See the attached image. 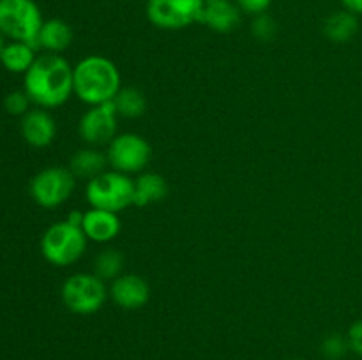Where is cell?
<instances>
[{"instance_id": "cell-1", "label": "cell", "mask_w": 362, "mask_h": 360, "mask_svg": "<svg viewBox=\"0 0 362 360\" xmlns=\"http://www.w3.org/2000/svg\"><path fill=\"white\" fill-rule=\"evenodd\" d=\"M23 90L37 108H59L74 94L73 66L57 53L39 55L23 74Z\"/></svg>"}, {"instance_id": "cell-2", "label": "cell", "mask_w": 362, "mask_h": 360, "mask_svg": "<svg viewBox=\"0 0 362 360\" xmlns=\"http://www.w3.org/2000/svg\"><path fill=\"white\" fill-rule=\"evenodd\" d=\"M120 88L119 67L106 56L88 55L73 67V92L85 104L112 102Z\"/></svg>"}, {"instance_id": "cell-3", "label": "cell", "mask_w": 362, "mask_h": 360, "mask_svg": "<svg viewBox=\"0 0 362 360\" xmlns=\"http://www.w3.org/2000/svg\"><path fill=\"white\" fill-rule=\"evenodd\" d=\"M87 236L81 226L67 219L49 226L41 236V254L55 267H69L83 256L87 249Z\"/></svg>"}, {"instance_id": "cell-4", "label": "cell", "mask_w": 362, "mask_h": 360, "mask_svg": "<svg viewBox=\"0 0 362 360\" xmlns=\"http://www.w3.org/2000/svg\"><path fill=\"white\" fill-rule=\"evenodd\" d=\"M85 194L90 208H101L119 214L120 210L133 205L134 180L129 179L126 173L106 169L101 175L88 180Z\"/></svg>"}, {"instance_id": "cell-5", "label": "cell", "mask_w": 362, "mask_h": 360, "mask_svg": "<svg viewBox=\"0 0 362 360\" xmlns=\"http://www.w3.org/2000/svg\"><path fill=\"white\" fill-rule=\"evenodd\" d=\"M42 23V13L35 0H0V32L9 41L35 46Z\"/></svg>"}, {"instance_id": "cell-6", "label": "cell", "mask_w": 362, "mask_h": 360, "mask_svg": "<svg viewBox=\"0 0 362 360\" xmlns=\"http://www.w3.org/2000/svg\"><path fill=\"white\" fill-rule=\"evenodd\" d=\"M108 288L105 281L94 272H76L64 281L60 296L71 313L74 314H94L105 306L108 299Z\"/></svg>"}, {"instance_id": "cell-7", "label": "cell", "mask_w": 362, "mask_h": 360, "mask_svg": "<svg viewBox=\"0 0 362 360\" xmlns=\"http://www.w3.org/2000/svg\"><path fill=\"white\" fill-rule=\"evenodd\" d=\"M106 159L112 169L120 173H144L152 159V147L136 133L117 134L106 148Z\"/></svg>"}, {"instance_id": "cell-8", "label": "cell", "mask_w": 362, "mask_h": 360, "mask_svg": "<svg viewBox=\"0 0 362 360\" xmlns=\"http://www.w3.org/2000/svg\"><path fill=\"white\" fill-rule=\"evenodd\" d=\"M76 186V176L64 166H48L30 180V196L39 207L57 208L66 203Z\"/></svg>"}, {"instance_id": "cell-9", "label": "cell", "mask_w": 362, "mask_h": 360, "mask_svg": "<svg viewBox=\"0 0 362 360\" xmlns=\"http://www.w3.org/2000/svg\"><path fill=\"white\" fill-rule=\"evenodd\" d=\"M205 0H147L145 14L154 27L180 30L202 20Z\"/></svg>"}, {"instance_id": "cell-10", "label": "cell", "mask_w": 362, "mask_h": 360, "mask_svg": "<svg viewBox=\"0 0 362 360\" xmlns=\"http://www.w3.org/2000/svg\"><path fill=\"white\" fill-rule=\"evenodd\" d=\"M119 127V113L113 102L88 106L78 122V134L88 147L108 145L117 136Z\"/></svg>"}, {"instance_id": "cell-11", "label": "cell", "mask_w": 362, "mask_h": 360, "mask_svg": "<svg viewBox=\"0 0 362 360\" xmlns=\"http://www.w3.org/2000/svg\"><path fill=\"white\" fill-rule=\"evenodd\" d=\"M108 292L113 302L126 311L141 309L151 299V286L136 274H120L113 279Z\"/></svg>"}, {"instance_id": "cell-12", "label": "cell", "mask_w": 362, "mask_h": 360, "mask_svg": "<svg viewBox=\"0 0 362 360\" xmlns=\"http://www.w3.org/2000/svg\"><path fill=\"white\" fill-rule=\"evenodd\" d=\"M20 131L30 147L45 148L55 140L57 124L45 108H32L21 116Z\"/></svg>"}, {"instance_id": "cell-13", "label": "cell", "mask_w": 362, "mask_h": 360, "mask_svg": "<svg viewBox=\"0 0 362 360\" xmlns=\"http://www.w3.org/2000/svg\"><path fill=\"white\" fill-rule=\"evenodd\" d=\"M87 240L95 244H108L120 233L119 214L101 208H90L83 212V222H81Z\"/></svg>"}, {"instance_id": "cell-14", "label": "cell", "mask_w": 362, "mask_h": 360, "mask_svg": "<svg viewBox=\"0 0 362 360\" xmlns=\"http://www.w3.org/2000/svg\"><path fill=\"white\" fill-rule=\"evenodd\" d=\"M240 9L232 0H216L205 4L200 23L207 25L211 30L218 34H228L239 25Z\"/></svg>"}, {"instance_id": "cell-15", "label": "cell", "mask_w": 362, "mask_h": 360, "mask_svg": "<svg viewBox=\"0 0 362 360\" xmlns=\"http://www.w3.org/2000/svg\"><path fill=\"white\" fill-rule=\"evenodd\" d=\"M71 42H73V28L62 18L45 20L37 39H35L37 48L45 49L46 53H57V55L66 52Z\"/></svg>"}, {"instance_id": "cell-16", "label": "cell", "mask_w": 362, "mask_h": 360, "mask_svg": "<svg viewBox=\"0 0 362 360\" xmlns=\"http://www.w3.org/2000/svg\"><path fill=\"white\" fill-rule=\"evenodd\" d=\"M168 196V184L165 176L154 172H144L134 179V200L136 207H147L151 203L165 200Z\"/></svg>"}, {"instance_id": "cell-17", "label": "cell", "mask_w": 362, "mask_h": 360, "mask_svg": "<svg viewBox=\"0 0 362 360\" xmlns=\"http://www.w3.org/2000/svg\"><path fill=\"white\" fill-rule=\"evenodd\" d=\"M35 46L30 42L9 41L4 46L0 53V62L6 67V71L13 74H25L35 62Z\"/></svg>"}, {"instance_id": "cell-18", "label": "cell", "mask_w": 362, "mask_h": 360, "mask_svg": "<svg viewBox=\"0 0 362 360\" xmlns=\"http://www.w3.org/2000/svg\"><path fill=\"white\" fill-rule=\"evenodd\" d=\"M106 164H108L106 154L99 152L95 147H87L78 150L71 157L69 169L76 179L90 180L94 176L101 175L103 172H106Z\"/></svg>"}, {"instance_id": "cell-19", "label": "cell", "mask_w": 362, "mask_h": 360, "mask_svg": "<svg viewBox=\"0 0 362 360\" xmlns=\"http://www.w3.org/2000/svg\"><path fill=\"white\" fill-rule=\"evenodd\" d=\"M359 32V20L357 14L350 13V11H336L331 16L325 20L324 23V34L332 42H349L356 37Z\"/></svg>"}, {"instance_id": "cell-20", "label": "cell", "mask_w": 362, "mask_h": 360, "mask_svg": "<svg viewBox=\"0 0 362 360\" xmlns=\"http://www.w3.org/2000/svg\"><path fill=\"white\" fill-rule=\"evenodd\" d=\"M113 106H115L117 113L122 119H138L145 113L147 109V101L145 95L141 94L138 88L134 87H122L119 94L113 99Z\"/></svg>"}, {"instance_id": "cell-21", "label": "cell", "mask_w": 362, "mask_h": 360, "mask_svg": "<svg viewBox=\"0 0 362 360\" xmlns=\"http://www.w3.org/2000/svg\"><path fill=\"white\" fill-rule=\"evenodd\" d=\"M124 256L117 249H105L95 256L94 274L103 281H113L122 274Z\"/></svg>"}, {"instance_id": "cell-22", "label": "cell", "mask_w": 362, "mask_h": 360, "mask_svg": "<svg viewBox=\"0 0 362 360\" xmlns=\"http://www.w3.org/2000/svg\"><path fill=\"white\" fill-rule=\"evenodd\" d=\"M350 349L349 339L343 337L339 334H331L324 339L322 342V353H324L325 359L329 360H339L346 355V352Z\"/></svg>"}, {"instance_id": "cell-23", "label": "cell", "mask_w": 362, "mask_h": 360, "mask_svg": "<svg viewBox=\"0 0 362 360\" xmlns=\"http://www.w3.org/2000/svg\"><path fill=\"white\" fill-rule=\"evenodd\" d=\"M30 104L32 101L25 94V90H13L4 99V108H6V112L14 116H23L30 109Z\"/></svg>"}, {"instance_id": "cell-24", "label": "cell", "mask_w": 362, "mask_h": 360, "mask_svg": "<svg viewBox=\"0 0 362 360\" xmlns=\"http://www.w3.org/2000/svg\"><path fill=\"white\" fill-rule=\"evenodd\" d=\"M251 32H253L258 41H271L276 32H278V25L267 13L258 14V16H255L253 23H251Z\"/></svg>"}, {"instance_id": "cell-25", "label": "cell", "mask_w": 362, "mask_h": 360, "mask_svg": "<svg viewBox=\"0 0 362 360\" xmlns=\"http://www.w3.org/2000/svg\"><path fill=\"white\" fill-rule=\"evenodd\" d=\"M233 2L237 4L240 13L251 14V16H258V14L267 13L272 0H233Z\"/></svg>"}, {"instance_id": "cell-26", "label": "cell", "mask_w": 362, "mask_h": 360, "mask_svg": "<svg viewBox=\"0 0 362 360\" xmlns=\"http://www.w3.org/2000/svg\"><path fill=\"white\" fill-rule=\"evenodd\" d=\"M346 339H349L350 349H352L356 355L362 356V320H357L356 323L350 327Z\"/></svg>"}, {"instance_id": "cell-27", "label": "cell", "mask_w": 362, "mask_h": 360, "mask_svg": "<svg viewBox=\"0 0 362 360\" xmlns=\"http://www.w3.org/2000/svg\"><path fill=\"white\" fill-rule=\"evenodd\" d=\"M343 7H345L346 11H350V13L354 14H362V0H341Z\"/></svg>"}, {"instance_id": "cell-28", "label": "cell", "mask_w": 362, "mask_h": 360, "mask_svg": "<svg viewBox=\"0 0 362 360\" xmlns=\"http://www.w3.org/2000/svg\"><path fill=\"white\" fill-rule=\"evenodd\" d=\"M4 46H6V37H4V34H2V32H0V53H2Z\"/></svg>"}, {"instance_id": "cell-29", "label": "cell", "mask_w": 362, "mask_h": 360, "mask_svg": "<svg viewBox=\"0 0 362 360\" xmlns=\"http://www.w3.org/2000/svg\"><path fill=\"white\" fill-rule=\"evenodd\" d=\"M207 2H216V0H205V4H207Z\"/></svg>"}, {"instance_id": "cell-30", "label": "cell", "mask_w": 362, "mask_h": 360, "mask_svg": "<svg viewBox=\"0 0 362 360\" xmlns=\"http://www.w3.org/2000/svg\"><path fill=\"white\" fill-rule=\"evenodd\" d=\"M292 360H304V359H292Z\"/></svg>"}, {"instance_id": "cell-31", "label": "cell", "mask_w": 362, "mask_h": 360, "mask_svg": "<svg viewBox=\"0 0 362 360\" xmlns=\"http://www.w3.org/2000/svg\"><path fill=\"white\" fill-rule=\"evenodd\" d=\"M126 2H129V0H126Z\"/></svg>"}]
</instances>
